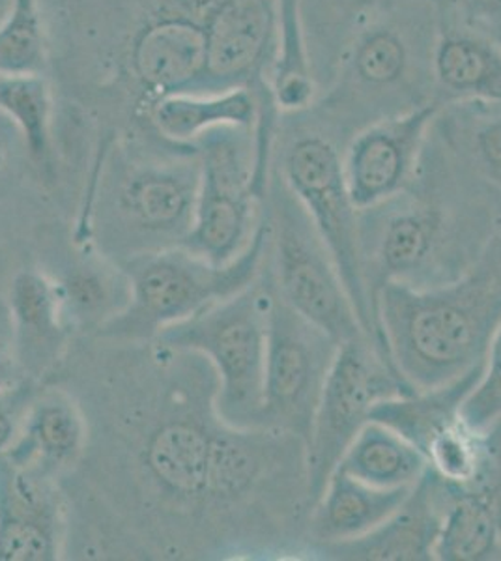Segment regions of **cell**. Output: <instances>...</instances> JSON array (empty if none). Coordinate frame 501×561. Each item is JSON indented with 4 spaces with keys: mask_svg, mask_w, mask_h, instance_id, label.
I'll list each match as a JSON object with an SVG mask.
<instances>
[{
    "mask_svg": "<svg viewBox=\"0 0 501 561\" xmlns=\"http://www.w3.org/2000/svg\"><path fill=\"white\" fill-rule=\"evenodd\" d=\"M105 152V147H103ZM95 161L89 197L103 201L109 243L132 256L182 245L197 206L201 161L197 145H178L161 156H132L103 174Z\"/></svg>",
    "mask_w": 501,
    "mask_h": 561,
    "instance_id": "cell-5",
    "label": "cell"
},
{
    "mask_svg": "<svg viewBox=\"0 0 501 561\" xmlns=\"http://www.w3.org/2000/svg\"><path fill=\"white\" fill-rule=\"evenodd\" d=\"M34 393L31 382H15L0 391V455L7 454L18 438Z\"/></svg>",
    "mask_w": 501,
    "mask_h": 561,
    "instance_id": "cell-32",
    "label": "cell"
},
{
    "mask_svg": "<svg viewBox=\"0 0 501 561\" xmlns=\"http://www.w3.org/2000/svg\"><path fill=\"white\" fill-rule=\"evenodd\" d=\"M281 180L311 217L318 237L330 251L363 333L394 365L365 285L360 251V210L350 198L343 156L330 137L322 134L294 135L283 152Z\"/></svg>",
    "mask_w": 501,
    "mask_h": 561,
    "instance_id": "cell-6",
    "label": "cell"
},
{
    "mask_svg": "<svg viewBox=\"0 0 501 561\" xmlns=\"http://www.w3.org/2000/svg\"><path fill=\"white\" fill-rule=\"evenodd\" d=\"M0 108L20 124L32 165L44 179L55 173L53 96L44 76L0 73Z\"/></svg>",
    "mask_w": 501,
    "mask_h": 561,
    "instance_id": "cell-26",
    "label": "cell"
},
{
    "mask_svg": "<svg viewBox=\"0 0 501 561\" xmlns=\"http://www.w3.org/2000/svg\"><path fill=\"white\" fill-rule=\"evenodd\" d=\"M153 134L177 145H195L204 134L223 126L254 128L257 98L251 90L214 94H172L145 111Z\"/></svg>",
    "mask_w": 501,
    "mask_h": 561,
    "instance_id": "cell-22",
    "label": "cell"
},
{
    "mask_svg": "<svg viewBox=\"0 0 501 561\" xmlns=\"http://www.w3.org/2000/svg\"><path fill=\"white\" fill-rule=\"evenodd\" d=\"M375 311L389 357L412 388L444 386L487 364L501 328V234L455 279L389 283Z\"/></svg>",
    "mask_w": 501,
    "mask_h": 561,
    "instance_id": "cell-1",
    "label": "cell"
},
{
    "mask_svg": "<svg viewBox=\"0 0 501 561\" xmlns=\"http://www.w3.org/2000/svg\"><path fill=\"white\" fill-rule=\"evenodd\" d=\"M445 481L429 472L386 523L352 541L322 545L326 558L350 561L434 560L444 510Z\"/></svg>",
    "mask_w": 501,
    "mask_h": 561,
    "instance_id": "cell-16",
    "label": "cell"
},
{
    "mask_svg": "<svg viewBox=\"0 0 501 561\" xmlns=\"http://www.w3.org/2000/svg\"><path fill=\"white\" fill-rule=\"evenodd\" d=\"M8 314L15 364L29 377H44L62 356L70 328L60 283L38 270H23L13 277Z\"/></svg>",
    "mask_w": 501,
    "mask_h": 561,
    "instance_id": "cell-17",
    "label": "cell"
},
{
    "mask_svg": "<svg viewBox=\"0 0 501 561\" xmlns=\"http://www.w3.org/2000/svg\"><path fill=\"white\" fill-rule=\"evenodd\" d=\"M277 39V0H209L206 65L197 94L267 89Z\"/></svg>",
    "mask_w": 501,
    "mask_h": 561,
    "instance_id": "cell-14",
    "label": "cell"
},
{
    "mask_svg": "<svg viewBox=\"0 0 501 561\" xmlns=\"http://www.w3.org/2000/svg\"><path fill=\"white\" fill-rule=\"evenodd\" d=\"M266 208L272 221L270 268L281 300L339 345L365 335L330 251L283 180L270 182Z\"/></svg>",
    "mask_w": 501,
    "mask_h": 561,
    "instance_id": "cell-7",
    "label": "cell"
},
{
    "mask_svg": "<svg viewBox=\"0 0 501 561\" xmlns=\"http://www.w3.org/2000/svg\"><path fill=\"white\" fill-rule=\"evenodd\" d=\"M408 192L360 211L363 275L373 307L389 283L415 285L418 275L431 272L451 238L444 208Z\"/></svg>",
    "mask_w": 501,
    "mask_h": 561,
    "instance_id": "cell-11",
    "label": "cell"
},
{
    "mask_svg": "<svg viewBox=\"0 0 501 561\" xmlns=\"http://www.w3.org/2000/svg\"><path fill=\"white\" fill-rule=\"evenodd\" d=\"M337 468L368 485L400 489L415 485L429 472V462L418 447L394 428L368 421Z\"/></svg>",
    "mask_w": 501,
    "mask_h": 561,
    "instance_id": "cell-25",
    "label": "cell"
},
{
    "mask_svg": "<svg viewBox=\"0 0 501 561\" xmlns=\"http://www.w3.org/2000/svg\"><path fill=\"white\" fill-rule=\"evenodd\" d=\"M273 294L275 283L266 259V270L253 285L156 335V343L167 351L208 362L217 378L216 412L230 427L261 428Z\"/></svg>",
    "mask_w": 501,
    "mask_h": 561,
    "instance_id": "cell-4",
    "label": "cell"
},
{
    "mask_svg": "<svg viewBox=\"0 0 501 561\" xmlns=\"http://www.w3.org/2000/svg\"><path fill=\"white\" fill-rule=\"evenodd\" d=\"M436 10L432 0H387L363 18L339 60L335 83L318 107L337 118L384 116L436 102L432 47Z\"/></svg>",
    "mask_w": 501,
    "mask_h": 561,
    "instance_id": "cell-2",
    "label": "cell"
},
{
    "mask_svg": "<svg viewBox=\"0 0 501 561\" xmlns=\"http://www.w3.org/2000/svg\"><path fill=\"white\" fill-rule=\"evenodd\" d=\"M89 440L83 410L62 389H44L32 397L8 459L15 465L57 476L81 459Z\"/></svg>",
    "mask_w": 501,
    "mask_h": 561,
    "instance_id": "cell-19",
    "label": "cell"
},
{
    "mask_svg": "<svg viewBox=\"0 0 501 561\" xmlns=\"http://www.w3.org/2000/svg\"><path fill=\"white\" fill-rule=\"evenodd\" d=\"M439 18L487 34L501 44V0H432Z\"/></svg>",
    "mask_w": 501,
    "mask_h": 561,
    "instance_id": "cell-31",
    "label": "cell"
},
{
    "mask_svg": "<svg viewBox=\"0 0 501 561\" xmlns=\"http://www.w3.org/2000/svg\"><path fill=\"white\" fill-rule=\"evenodd\" d=\"M485 365L444 386L418 389L410 396L389 397L376 402L375 409L371 410V421L394 428L426 459L451 434L468 423L463 414L464 402L481 380Z\"/></svg>",
    "mask_w": 501,
    "mask_h": 561,
    "instance_id": "cell-20",
    "label": "cell"
},
{
    "mask_svg": "<svg viewBox=\"0 0 501 561\" xmlns=\"http://www.w3.org/2000/svg\"><path fill=\"white\" fill-rule=\"evenodd\" d=\"M66 313L71 322H105L121 313L129 300V283L124 270L116 275L98 264H87L60 283Z\"/></svg>",
    "mask_w": 501,
    "mask_h": 561,
    "instance_id": "cell-28",
    "label": "cell"
},
{
    "mask_svg": "<svg viewBox=\"0 0 501 561\" xmlns=\"http://www.w3.org/2000/svg\"><path fill=\"white\" fill-rule=\"evenodd\" d=\"M463 414L468 423L481 431H490L501 421V328L490 348L481 380L464 402Z\"/></svg>",
    "mask_w": 501,
    "mask_h": 561,
    "instance_id": "cell-30",
    "label": "cell"
},
{
    "mask_svg": "<svg viewBox=\"0 0 501 561\" xmlns=\"http://www.w3.org/2000/svg\"><path fill=\"white\" fill-rule=\"evenodd\" d=\"M47 44L38 0H12L0 23V73L44 76Z\"/></svg>",
    "mask_w": 501,
    "mask_h": 561,
    "instance_id": "cell-29",
    "label": "cell"
},
{
    "mask_svg": "<svg viewBox=\"0 0 501 561\" xmlns=\"http://www.w3.org/2000/svg\"><path fill=\"white\" fill-rule=\"evenodd\" d=\"M500 549L501 510L494 494L477 485L445 483L444 510L434 545V560H490Z\"/></svg>",
    "mask_w": 501,
    "mask_h": 561,
    "instance_id": "cell-23",
    "label": "cell"
},
{
    "mask_svg": "<svg viewBox=\"0 0 501 561\" xmlns=\"http://www.w3.org/2000/svg\"><path fill=\"white\" fill-rule=\"evenodd\" d=\"M13 362L15 357L8 356L7 345L0 341V391L15 383L12 378Z\"/></svg>",
    "mask_w": 501,
    "mask_h": 561,
    "instance_id": "cell-34",
    "label": "cell"
},
{
    "mask_svg": "<svg viewBox=\"0 0 501 561\" xmlns=\"http://www.w3.org/2000/svg\"><path fill=\"white\" fill-rule=\"evenodd\" d=\"M195 145L201 161L197 206L182 245L214 264H227L251 243L266 203L254 187L253 128L223 126Z\"/></svg>",
    "mask_w": 501,
    "mask_h": 561,
    "instance_id": "cell-9",
    "label": "cell"
},
{
    "mask_svg": "<svg viewBox=\"0 0 501 561\" xmlns=\"http://www.w3.org/2000/svg\"><path fill=\"white\" fill-rule=\"evenodd\" d=\"M413 486L380 489L335 468L311 507V536L320 545L365 536L407 502Z\"/></svg>",
    "mask_w": 501,
    "mask_h": 561,
    "instance_id": "cell-21",
    "label": "cell"
},
{
    "mask_svg": "<svg viewBox=\"0 0 501 561\" xmlns=\"http://www.w3.org/2000/svg\"><path fill=\"white\" fill-rule=\"evenodd\" d=\"M270 242L272 221L266 208L251 243L227 264L206 261L184 245L127 259L122 270L129 283V300L121 313L100 328V333L127 341L156 339L167 328L229 300L261 275Z\"/></svg>",
    "mask_w": 501,
    "mask_h": 561,
    "instance_id": "cell-3",
    "label": "cell"
},
{
    "mask_svg": "<svg viewBox=\"0 0 501 561\" xmlns=\"http://www.w3.org/2000/svg\"><path fill=\"white\" fill-rule=\"evenodd\" d=\"M20 152L26 153L25 137L20 124L0 108V176L7 173Z\"/></svg>",
    "mask_w": 501,
    "mask_h": 561,
    "instance_id": "cell-33",
    "label": "cell"
},
{
    "mask_svg": "<svg viewBox=\"0 0 501 561\" xmlns=\"http://www.w3.org/2000/svg\"><path fill=\"white\" fill-rule=\"evenodd\" d=\"M436 124L455 152L501 185V103H451Z\"/></svg>",
    "mask_w": 501,
    "mask_h": 561,
    "instance_id": "cell-27",
    "label": "cell"
},
{
    "mask_svg": "<svg viewBox=\"0 0 501 561\" xmlns=\"http://www.w3.org/2000/svg\"><path fill=\"white\" fill-rule=\"evenodd\" d=\"M339 343L273 294L267 320L261 428L307 444Z\"/></svg>",
    "mask_w": 501,
    "mask_h": 561,
    "instance_id": "cell-10",
    "label": "cell"
},
{
    "mask_svg": "<svg viewBox=\"0 0 501 561\" xmlns=\"http://www.w3.org/2000/svg\"><path fill=\"white\" fill-rule=\"evenodd\" d=\"M444 105L425 103L363 126L343 153L350 198L368 210L407 192L415 182L426 135Z\"/></svg>",
    "mask_w": 501,
    "mask_h": 561,
    "instance_id": "cell-13",
    "label": "cell"
},
{
    "mask_svg": "<svg viewBox=\"0 0 501 561\" xmlns=\"http://www.w3.org/2000/svg\"><path fill=\"white\" fill-rule=\"evenodd\" d=\"M10 7H12V0H0V23L7 18Z\"/></svg>",
    "mask_w": 501,
    "mask_h": 561,
    "instance_id": "cell-35",
    "label": "cell"
},
{
    "mask_svg": "<svg viewBox=\"0 0 501 561\" xmlns=\"http://www.w3.org/2000/svg\"><path fill=\"white\" fill-rule=\"evenodd\" d=\"M64 505L53 476L0 455V561L62 554Z\"/></svg>",
    "mask_w": 501,
    "mask_h": 561,
    "instance_id": "cell-15",
    "label": "cell"
},
{
    "mask_svg": "<svg viewBox=\"0 0 501 561\" xmlns=\"http://www.w3.org/2000/svg\"><path fill=\"white\" fill-rule=\"evenodd\" d=\"M413 391L418 389L400 377L367 335L339 345L305 444L309 507L317 504L344 451L371 421L376 402Z\"/></svg>",
    "mask_w": 501,
    "mask_h": 561,
    "instance_id": "cell-8",
    "label": "cell"
},
{
    "mask_svg": "<svg viewBox=\"0 0 501 561\" xmlns=\"http://www.w3.org/2000/svg\"><path fill=\"white\" fill-rule=\"evenodd\" d=\"M209 0H171L150 13L132 34L127 73L139 89L143 113L172 94H197L206 65Z\"/></svg>",
    "mask_w": 501,
    "mask_h": 561,
    "instance_id": "cell-12",
    "label": "cell"
},
{
    "mask_svg": "<svg viewBox=\"0 0 501 561\" xmlns=\"http://www.w3.org/2000/svg\"><path fill=\"white\" fill-rule=\"evenodd\" d=\"M301 2L304 0H277V39L267 71V90L281 115L307 113L320 98L305 36Z\"/></svg>",
    "mask_w": 501,
    "mask_h": 561,
    "instance_id": "cell-24",
    "label": "cell"
},
{
    "mask_svg": "<svg viewBox=\"0 0 501 561\" xmlns=\"http://www.w3.org/2000/svg\"><path fill=\"white\" fill-rule=\"evenodd\" d=\"M432 84L440 105L501 103V44L436 15Z\"/></svg>",
    "mask_w": 501,
    "mask_h": 561,
    "instance_id": "cell-18",
    "label": "cell"
}]
</instances>
